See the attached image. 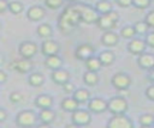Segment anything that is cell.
<instances>
[{
  "mask_svg": "<svg viewBox=\"0 0 154 128\" xmlns=\"http://www.w3.org/2000/svg\"><path fill=\"white\" fill-rule=\"evenodd\" d=\"M79 23H82L81 14L75 4H70L67 7H65L58 18V28L64 35L72 33Z\"/></svg>",
  "mask_w": 154,
  "mask_h": 128,
  "instance_id": "6da1fadb",
  "label": "cell"
},
{
  "mask_svg": "<svg viewBox=\"0 0 154 128\" xmlns=\"http://www.w3.org/2000/svg\"><path fill=\"white\" fill-rule=\"evenodd\" d=\"M118 20H119L118 12L112 10L108 13L99 16V19L96 20V26L102 31H109V30H113L114 28H117Z\"/></svg>",
  "mask_w": 154,
  "mask_h": 128,
  "instance_id": "7a4b0ae2",
  "label": "cell"
},
{
  "mask_svg": "<svg viewBox=\"0 0 154 128\" xmlns=\"http://www.w3.org/2000/svg\"><path fill=\"white\" fill-rule=\"evenodd\" d=\"M38 120V115L34 110H22L16 116V126L22 128H30L36 126Z\"/></svg>",
  "mask_w": 154,
  "mask_h": 128,
  "instance_id": "3957f363",
  "label": "cell"
},
{
  "mask_svg": "<svg viewBox=\"0 0 154 128\" xmlns=\"http://www.w3.org/2000/svg\"><path fill=\"white\" fill-rule=\"evenodd\" d=\"M79 14H81V20L82 23L85 24H96V20L99 19L100 13L96 11L95 7L85 5V4H75Z\"/></svg>",
  "mask_w": 154,
  "mask_h": 128,
  "instance_id": "277c9868",
  "label": "cell"
},
{
  "mask_svg": "<svg viewBox=\"0 0 154 128\" xmlns=\"http://www.w3.org/2000/svg\"><path fill=\"white\" fill-rule=\"evenodd\" d=\"M129 109V104L125 97L123 96H114L108 99V110L112 115L125 114Z\"/></svg>",
  "mask_w": 154,
  "mask_h": 128,
  "instance_id": "5b68a950",
  "label": "cell"
},
{
  "mask_svg": "<svg viewBox=\"0 0 154 128\" xmlns=\"http://www.w3.org/2000/svg\"><path fill=\"white\" fill-rule=\"evenodd\" d=\"M71 122L76 127H85L91 122V111L89 109H77L71 112Z\"/></svg>",
  "mask_w": 154,
  "mask_h": 128,
  "instance_id": "8992f818",
  "label": "cell"
},
{
  "mask_svg": "<svg viewBox=\"0 0 154 128\" xmlns=\"http://www.w3.org/2000/svg\"><path fill=\"white\" fill-rule=\"evenodd\" d=\"M111 84H112V86L116 90L123 91V90H128L131 86L132 79H131V77L128 73H125V72H118V73H116V74L112 75Z\"/></svg>",
  "mask_w": 154,
  "mask_h": 128,
  "instance_id": "52a82bcc",
  "label": "cell"
},
{
  "mask_svg": "<svg viewBox=\"0 0 154 128\" xmlns=\"http://www.w3.org/2000/svg\"><path fill=\"white\" fill-rule=\"evenodd\" d=\"M107 127L108 128H132L134 122L125 114H118V115H112V117L107 122Z\"/></svg>",
  "mask_w": 154,
  "mask_h": 128,
  "instance_id": "ba28073f",
  "label": "cell"
},
{
  "mask_svg": "<svg viewBox=\"0 0 154 128\" xmlns=\"http://www.w3.org/2000/svg\"><path fill=\"white\" fill-rule=\"evenodd\" d=\"M38 51V45L32 41H23L18 45V54L24 59H32Z\"/></svg>",
  "mask_w": 154,
  "mask_h": 128,
  "instance_id": "9c48e42d",
  "label": "cell"
},
{
  "mask_svg": "<svg viewBox=\"0 0 154 128\" xmlns=\"http://www.w3.org/2000/svg\"><path fill=\"white\" fill-rule=\"evenodd\" d=\"M95 48L90 43H82L75 49V57L81 61H87L89 57L94 56Z\"/></svg>",
  "mask_w": 154,
  "mask_h": 128,
  "instance_id": "30bf717a",
  "label": "cell"
},
{
  "mask_svg": "<svg viewBox=\"0 0 154 128\" xmlns=\"http://www.w3.org/2000/svg\"><path fill=\"white\" fill-rule=\"evenodd\" d=\"M87 108L93 114H102L106 110H108V100H105L101 97H95V98L89 99Z\"/></svg>",
  "mask_w": 154,
  "mask_h": 128,
  "instance_id": "8fae6325",
  "label": "cell"
},
{
  "mask_svg": "<svg viewBox=\"0 0 154 128\" xmlns=\"http://www.w3.org/2000/svg\"><path fill=\"white\" fill-rule=\"evenodd\" d=\"M147 43H146V41L144 39H142V38H132V39H130V42L128 43V51L131 54V55H136V56H138V55H141L142 53H144L146 51V49H147Z\"/></svg>",
  "mask_w": 154,
  "mask_h": 128,
  "instance_id": "7c38bea8",
  "label": "cell"
},
{
  "mask_svg": "<svg viewBox=\"0 0 154 128\" xmlns=\"http://www.w3.org/2000/svg\"><path fill=\"white\" fill-rule=\"evenodd\" d=\"M40 50H41L42 55H45V56L55 55V54H59V51H60V44L52 38H47L42 42Z\"/></svg>",
  "mask_w": 154,
  "mask_h": 128,
  "instance_id": "4fadbf2b",
  "label": "cell"
},
{
  "mask_svg": "<svg viewBox=\"0 0 154 128\" xmlns=\"http://www.w3.org/2000/svg\"><path fill=\"white\" fill-rule=\"evenodd\" d=\"M32 67H34V65H32L31 59L20 57V60H16V61H13L11 63V68L14 69L18 73H22V74L30 73L31 69H32Z\"/></svg>",
  "mask_w": 154,
  "mask_h": 128,
  "instance_id": "5bb4252c",
  "label": "cell"
},
{
  "mask_svg": "<svg viewBox=\"0 0 154 128\" xmlns=\"http://www.w3.org/2000/svg\"><path fill=\"white\" fill-rule=\"evenodd\" d=\"M46 17V8L40 5H34L28 8L26 18L31 22H40Z\"/></svg>",
  "mask_w": 154,
  "mask_h": 128,
  "instance_id": "9a60e30c",
  "label": "cell"
},
{
  "mask_svg": "<svg viewBox=\"0 0 154 128\" xmlns=\"http://www.w3.org/2000/svg\"><path fill=\"white\" fill-rule=\"evenodd\" d=\"M137 65L140 68L146 69V71H150L154 68V54L152 53H142L141 55L137 56Z\"/></svg>",
  "mask_w": 154,
  "mask_h": 128,
  "instance_id": "2e32d148",
  "label": "cell"
},
{
  "mask_svg": "<svg viewBox=\"0 0 154 128\" xmlns=\"http://www.w3.org/2000/svg\"><path fill=\"white\" fill-rule=\"evenodd\" d=\"M57 117V112L55 110H53L52 108H46V109H40L38 112V120L41 122V126H49L54 122Z\"/></svg>",
  "mask_w": 154,
  "mask_h": 128,
  "instance_id": "e0dca14e",
  "label": "cell"
},
{
  "mask_svg": "<svg viewBox=\"0 0 154 128\" xmlns=\"http://www.w3.org/2000/svg\"><path fill=\"white\" fill-rule=\"evenodd\" d=\"M51 79L54 84L63 86L65 83H67L70 80V73H69V71H66L64 68H58V69H54L52 72Z\"/></svg>",
  "mask_w": 154,
  "mask_h": 128,
  "instance_id": "ac0fdd59",
  "label": "cell"
},
{
  "mask_svg": "<svg viewBox=\"0 0 154 128\" xmlns=\"http://www.w3.org/2000/svg\"><path fill=\"white\" fill-rule=\"evenodd\" d=\"M119 42V35L116 33L113 30L109 31H103L101 36V43L106 47H114Z\"/></svg>",
  "mask_w": 154,
  "mask_h": 128,
  "instance_id": "d6986e66",
  "label": "cell"
},
{
  "mask_svg": "<svg viewBox=\"0 0 154 128\" xmlns=\"http://www.w3.org/2000/svg\"><path fill=\"white\" fill-rule=\"evenodd\" d=\"M53 97L51 95H46V93H42V95H38L35 100H34V104L36 108L38 109H46V108H52L53 106Z\"/></svg>",
  "mask_w": 154,
  "mask_h": 128,
  "instance_id": "ffe728a7",
  "label": "cell"
},
{
  "mask_svg": "<svg viewBox=\"0 0 154 128\" xmlns=\"http://www.w3.org/2000/svg\"><path fill=\"white\" fill-rule=\"evenodd\" d=\"M43 63H45V66L47 68L54 71V69H58V68H61L63 67V59L59 56V54L49 55V56H46Z\"/></svg>",
  "mask_w": 154,
  "mask_h": 128,
  "instance_id": "44dd1931",
  "label": "cell"
},
{
  "mask_svg": "<svg viewBox=\"0 0 154 128\" xmlns=\"http://www.w3.org/2000/svg\"><path fill=\"white\" fill-rule=\"evenodd\" d=\"M78 106H79V102L77 99H75L73 97H66L60 103V108L64 111L70 112V114L73 112V111H76L78 109Z\"/></svg>",
  "mask_w": 154,
  "mask_h": 128,
  "instance_id": "7402d4cb",
  "label": "cell"
},
{
  "mask_svg": "<svg viewBox=\"0 0 154 128\" xmlns=\"http://www.w3.org/2000/svg\"><path fill=\"white\" fill-rule=\"evenodd\" d=\"M45 83V75L40 72H31L28 77V84L32 87H40Z\"/></svg>",
  "mask_w": 154,
  "mask_h": 128,
  "instance_id": "603a6c76",
  "label": "cell"
},
{
  "mask_svg": "<svg viewBox=\"0 0 154 128\" xmlns=\"http://www.w3.org/2000/svg\"><path fill=\"white\" fill-rule=\"evenodd\" d=\"M99 74H97V72H94V71H85L84 72V74H83V83L87 85V86H90V87H93V86H95V85H97V83H99Z\"/></svg>",
  "mask_w": 154,
  "mask_h": 128,
  "instance_id": "cb8c5ba5",
  "label": "cell"
},
{
  "mask_svg": "<svg viewBox=\"0 0 154 128\" xmlns=\"http://www.w3.org/2000/svg\"><path fill=\"white\" fill-rule=\"evenodd\" d=\"M84 65H85V68L88 71H94V72H97V71H100L103 67L100 57L99 56H95V55L91 56V57H89L87 61H84Z\"/></svg>",
  "mask_w": 154,
  "mask_h": 128,
  "instance_id": "d4e9b609",
  "label": "cell"
},
{
  "mask_svg": "<svg viewBox=\"0 0 154 128\" xmlns=\"http://www.w3.org/2000/svg\"><path fill=\"white\" fill-rule=\"evenodd\" d=\"M72 97L79 102V104L88 103L90 99V92L87 89H76V91L72 93Z\"/></svg>",
  "mask_w": 154,
  "mask_h": 128,
  "instance_id": "484cf974",
  "label": "cell"
},
{
  "mask_svg": "<svg viewBox=\"0 0 154 128\" xmlns=\"http://www.w3.org/2000/svg\"><path fill=\"white\" fill-rule=\"evenodd\" d=\"M36 32H37V35H38L41 38L47 39V38H51V37H52V35H53V29H52V26H51L49 24L42 23V24H40V25L37 26Z\"/></svg>",
  "mask_w": 154,
  "mask_h": 128,
  "instance_id": "4316f807",
  "label": "cell"
},
{
  "mask_svg": "<svg viewBox=\"0 0 154 128\" xmlns=\"http://www.w3.org/2000/svg\"><path fill=\"white\" fill-rule=\"evenodd\" d=\"M99 57H100L103 67L111 66L114 62V60H116V55H114V53L112 50H103V51H101L99 54Z\"/></svg>",
  "mask_w": 154,
  "mask_h": 128,
  "instance_id": "83f0119b",
  "label": "cell"
},
{
  "mask_svg": "<svg viewBox=\"0 0 154 128\" xmlns=\"http://www.w3.org/2000/svg\"><path fill=\"white\" fill-rule=\"evenodd\" d=\"M94 7L96 8V11H97L100 14L108 13L109 11L113 10V6H112V4L109 2V0H99V1L95 4Z\"/></svg>",
  "mask_w": 154,
  "mask_h": 128,
  "instance_id": "f1b7e54d",
  "label": "cell"
},
{
  "mask_svg": "<svg viewBox=\"0 0 154 128\" xmlns=\"http://www.w3.org/2000/svg\"><path fill=\"white\" fill-rule=\"evenodd\" d=\"M136 30L134 25H126L124 28L120 29V37L125 38V39H132L136 36Z\"/></svg>",
  "mask_w": 154,
  "mask_h": 128,
  "instance_id": "f546056e",
  "label": "cell"
},
{
  "mask_svg": "<svg viewBox=\"0 0 154 128\" xmlns=\"http://www.w3.org/2000/svg\"><path fill=\"white\" fill-rule=\"evenodd\" d=\"M138 124L141 127H152L154 126V115L147 112V114H142L138 117Z\"/></svg>",
  "mask_w": 154,
  "mask_h": 128,
  "instance_id": "4dcf8cb0",
  "label": "cell"
},
{
  "mask_svg": "<svg viewBox=\"0 0 154 128\" xmlns=\"http://www.w3.org/2000/svg\"><path fill=\"white\" fill-rule=\"evenodd\" d=\"M135 30L138 35H147L149 32V25L143 20V22H136L134 24Z\"/></svg>",
  "mask_w": 154,
  "mask_h": 128,
  "instance_id": "1f68e13d",
  "label": "cell"
},
{
  "mask_svg": "<svg viewBox=\"0 0 154 128\" xmlns=\"http://www.w3.org/2000/svg\"><path fill=\"white\" fill-rule=\"evenodd\" d=\"M8 10L12 14H19L24 11V5L20 1H12V2H10Z\"/></svg>",
  "mask_w": 154,
  "mask_h": 128,
  "instance_id": "d6a6232c",
  "label": "cell"
},
{
  "mask_svg": "<svg viewBox=\"0 0 154 128\" xmlns=\"http://www.w3.org/2000/svg\"><path fill=\"white\" fill-rule=\"evenodd\" d=\"M65 0H45V5L46 7L51 8V10H58L64 5Z\"/></svg>",
  "mask_w": 154,
  "mask_h": 128,
  "instance_id": "836d02e7",
  "label": "cell"
},
{
  "mask_svg": "<svg viewBox=\"0 0 154 128\" xmlns=\"http://www.w3.org/2000/svg\"><path fill=\"white\" fill-rule=\"evenodd\" d=\"M152 0H132V6H135L138 10H144L150 6Z\"/></svg>",
  "mask_w": 154,
  "mask_h": 128,
  "instance_id": "e575fe53",
  "label": "cell"
},
{
  "mask_svg": "<svg viewBox=\"0 0 154 128\" xmlns=\"http://www.w3.org/2000/svg\"><path fill=\"white\" fill-rule=\"evenodd\" d=\"M23 99H24V97H23V95H22L19 91H13V92L10 93V100H11L12 103H14V104L22 103Z\"/></svg>",
  "mask_w": 154,
  "mask_h": 128,
  "instance_id": "d590c367",
  "label": "cell"
},
{
  "mask_svg": "<svg viewBox=\"0 0 154 128\" xmlns=\"http://www.w3.org/2000/svg\"><path fill=\"white\" fill-rule=\"evenodd\" d=\"M144 22L149 25V28H153V29H154V10L149 11V12L146 14V17H144Z\"/></svg>",
  "mask_w": 154,
  "mask_h": 128,
  "instance_id": "8d00e7d4",
  "label": "cell"
},
{
  "mask_svg": "<svg viewBox=\"0 0 154 128\" xmlns=\"http://www.w3.org/2000/svg\"><path fill=\"white\" fill-rule=\"evenodd\" d=\"M63 90H64V92H65V93H67V95H70V93H73V92L76 91V89H75V85H73V84H72L70 80L63 85Z\"/></svg>",
  "mask_w": 154,
  "mask_h": 128,
  "instance_id": "74e56055",
  "label": "cell"
},
{
  "mask_svg": "<svg viewBox=\"0 0 154 128\" xmlns=\"http://www.w3.org/2000/svg\"><path fill=\"white\" fill-rule=\"evenodd\" d=\"M144 41H146V43H147L148 47L154 48V31L148 32L147 35H144Z\"/></svg>",
  "mask_w": 154,
  "mask_h": 128,
  "instance_id": "f35d334b",
  "label": "cell"
},
{
  "mask_svg": "<svg viewBox=\"0 0 154 128\" xmlns=\"http://www.w3.org/2000/svg\"><path fill=\"white\" fill-rule=\"evenodd\" d=\"M146 97L149 99V100H152V102H154V83H152V85H149L147 89H146Z\"/></svg>",
  "mask_w": 154,
  "mask_h": 128,
  "instance_id": "ab89813d",
  "label": "cell"
},
{
  "mask_svg": "<svg viewBox=\"0 0 154 128\" xmlns=\"http://www.w3.org/2000/svg\"><path fill=\"white\" fill-rule=\"evenodd\" d=\"M116 4H117L119 7L128 8V7L132 6V0H116Z\"/></svg>",
  "mask_w": 154,
  "mask_h": 128,
  "instance_id": "60d3db41",
  "label": "cell"
},
{
  "mask_svg": "<svg viewBox=\"0 0 154 128\" xmlns=\"http://www.w3.org/2000/svg\"><path fill=\"white\" fill-rule=\"evenodd\" d=\"M10 7V2L8 0H0V13L4 14Z\"/></svg>",
  "mask_w": 154,
  "mask_h": 128,
  "instance_id": "b9f144b4",
  "label": "cell"
},
{
  "mask_svg": "<svg viewBox=\"0 0 154 128\" xmlns=\"http://www.w3.org/2000/svg\"><path fill=\"white\" fill-rule=\"evenodd\" d=\"M7 79H8V74L6 73V71L0 69V83L1 84H5L7 81Z\"/></svg>",
  "mask_w": 154,
  "mask_h": 128,
  "instance_id": "7bdbcfd3",
  "label": "cell"
},
{
  "mask_svg": "<svg viewBox=\"0 0 154 128\" xmlns=\"http://www.w3.org/2000/svg\"><path fill=\"white\" fill-rule=\"evenodd\" d=\"M7 116H8V114H7L6 109L0 108V122H5L6 118H7Z\"/></svg>",
  "mask_w": 154,
  "mask_h": 128,
  "instance_id": "ee69618b",
  "label": "cell"
},
{
  "mask_svg": "<svg viewBox=\"0 0 154 128\" xmlns=\"http://www.w3.org/2000/svg\"><path fill=\"white\" fill-rule=\"evenodd\" d=\"M147 79L150 81V83H154V68L148 71V74H147Z\"/></svg>",
  "mask_w": 154,
  "mask_h": 128,
  "instance_id": "f6af8a7d",
  "label": "cell"
},
{
  "mask_svg": "<svg viewBox=\"0 0 154 128\" xmlns=\"http://www.w3.org/2000/svg\"><path fill=\"white\" fill-rule=\"evenodd\" d=\"M66 1H69V2H71V4H73V2H77L78 0H66Z\"/></svg>",
  "mask_w": 154,
  "mask_h": 128,
  "instance_id": "bcb514c9",
  "label": "cell"
}]
</instances>
